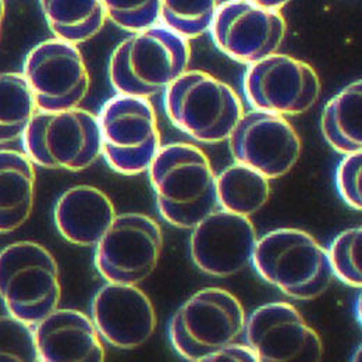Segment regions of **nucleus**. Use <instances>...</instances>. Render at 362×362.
Here are the masks:
<instances>
[{"instance_id":"39448f33","label":"nucleus","mask_w":362,"mask_h":362,"mask_svg":"<svg viewBox=\"0 0 362 362\" xmlns=\"http://www.w3.org/2000/svg\"><path fill=\"white\" fill-rule=\"evenodd\" d=\"M245 311L240 300L219 287L192 294L169 320L168 334L173 350L187 361L206 357L244 333Z\"/></svg>"},{"instance_id":"4468645a","label":"nucleus","mask_w":362,"mask_h":362,"mask_svg":"<svg viewBox=\"0 0 362 362\" xmlns=\"http://www.w3.org/2000/svg\"><path fill=\"white\" fill-rule=\"evenodd\" d=\"M243 334L258 362H317L323 357L317 330L294 305L284 301L258 307L245 319Z\"/></svg>"},{"instance_id":"b1692460","label":"nucleus","mask_w":362,"mask_h":362,"mask_svg":"<svg viewBox=\"0 0 362 362\" xmlns=\"http://www.w3.org/2000/svg\"><path fill=\"white\" fill-rule=\"evenodd\" d=\"M221 0H160L159 21L184 40H195L212 27Z\"/></svg>"},{"instance_id":"9d476101","label":"nucleus","mask_w":362,"mask_h":362,"mask_svg":"<svg viewBox=\"0 0 362 362\" xmlns=\"http://www.w3.org/2000/svg\"><path fill=\"white\" fill-rule=\"evenodd\" d=\"M243 88L252 109L293 117L317 105L322 86L311 64L276 52L248 66Z\"/></svg>"},{"instance_id":"2eb2a0df","label":"nucleus","mask_w":362,"mask_h":362,"mask_svg":"<svg viewBox=\"0 0 362 362\" xmlns=\"http://www.w3.org/2000/svg\"><path fill=\"white\" fill-rule=\"evenodd\" d=\"M257 240V230L248 216L218 208L191 228L189 255L205 274L227 279L251 265Z\"/></svg>"},{"instance_id":"c85d7f7f","label":"nucleus","mask_w":362,"mask_h":362,"mask_svg":"<svg viewBox=\"0 0 362 362\" xmlns=\"http://www.w3.org/2000/svg\"><path fill=\"white\" fill-rule=\"evenodd\" d=\"M204 362H258V358L247 343L233 341L206 357Z\"/></svg>"},{"instance_id":"a878e982","label":"nucleus","mask_w":362,"mask_h":362,"mask_svg":"<svg viewBox=\"0 0 362 362\" xmlns=\"http://www.w3.org/2000/svg\"><path fill=\"white\" fill-rule=\"evenodd\" d=\"M0 362H40L34 325L13 317H0Z\"/></svg>"},{"instance_id":"5701e85b","label":"nucleus","mask_w":362,"mask_h":362,"mask_svg":"<svg viewBox=\"0 0 362 362\" xmlns=\"http://www.w3.org/2000/svg\"><path fill=\"white\" fill-rule=\"evenodd\" d=\"M38 112L23 73L0 74V145L21 139Z\"/></svg>"},{"instance_id":"6ab92c4d","label":"nucleus","mask_w":362,"mask_h":362,"mask_svg":"<svg viewBox=\"0 0 362 362\" xmlns=\"http://www.w3.org/2000/svg\"><path fill=\"white\" fill-rule=\"evenodd\" d=\"M34 162L14 149H0V234H10L31 216L35 202Z\"/></svg>"},{"instance_id":"7ed1b4c3","label":"nucleus","mask_w":362,"mask_h":362,"mask_svg":"<svg viewBox=\"0 0 362 362\" xmlns=\"http://www.w3.org/2000/svg\"><path fill=\"white\" fill-rule=\"evenodd\" d=\"M251 265L262 280L298 301L320 297L333 280L327 251L313 234L294 227L258 238Z\"/></svg>"},{"instance_id":"1a4fd4ad","label":"nucleus","mask_w":362,"mask_h":362,"mask_svg":"<svg viewBox=\"0 0 362 362\" xmlns=\"http://www.w3.org/2000/svg\"><path fill=\"white\" fill-rule=\"evenodd\" d=\"M95 247V268L106 281L141 284L159 264L163 233L153 218L129 212L116 215Z\"/></svg>"},{"instance_id":"f3484780","label":"nucleus","mask_w":362,"mask_h":362,"mask_svg":"<svg viewBox=\"0 0 362 362\" xmlns=\"http://www.w3.org/2000/svg\"><path fill=\"white\" fill-rule=\"evenodd\" d=\"M35 327L40 362H102L106 351L92 317L71 308H56Z\"/></svg>"},{"instance_id":"9b49d317","label":"nucleus","mask_w":362,"mask_h":362,"mask_svg":"<svg viewBox=\"0 0 362 362\" xmlns=\"http://www.w3.org/2000/svg\"><path fill=\"white\" fill-rule=\"evenodd\" d=\"M23 76L38 110L78 107L90 92V78L78 46L59 38L34 46L25 57Z\"/></svg>"},{"instance_id":"a211bd4d","label":"nucleus","mask_w":362,"mask_h":362,"mask_svg":"<svg viewBox=\"0 0 362 362\" xmlns=\"http://www.w3.org/2000/svg\"><path fill=\"white\" fill-rule=\"evenodd\" d=\"M116 218V208L102 189L80 184L56 201L53 219L60 235L80 247L96 245Z\"/></svg>"},{"instance_id":"bb28decb","label":"nucleus","mask_w":362,"mask_h":362,"mask_svg":"<svg viewBox=\"0 0 362 362\" xmlns=\"http://www.w3.org/2000/svg\"><path fill=\"white\" fill-rule=\"evenodd\" d=\"M106 18L124 31L136 33L159 23L160 0H100Z\"/></svg>"},{"instance_id":"cd10ccee","label":"nucleus","mask_w":362,"mask_h":362,"mask_svg":"<svg viewBox=\"0 0 362 362\" xmlns=\"http://www.w3.org/2000/svg\"><path fill=\"white\" fill-rule=\"evenodd\" d=\"M336 187L346 205L360 212L362 208V151L343 155L336 170Z\"/></svg>"},{"instance_id":"aec40b11","label":"nucleus","mask_w":362,"mask_h":362,"mask_svg":"<svg viewBox=\"0 0 362 362\" xmlns=\"http://www.w3.org/2000/svg\"><path fill=\"white\" fill-rule=\"evenodd\" d=\"M362 81L357 80L334 95L323 107L320 130L339 153L362 151Z\"/></svg>"},{"instance_id":"412c9836","label":"nucleus","mask_w":362,"mask_h":362,"mask_svg":"<svg viewBox=\"0 0 362 362\" xmlns=\"http://www.w3.org/2000/svg\"><path fill=\"white\" fill-rule=\"evenodd\" d=\"M40 3L54 38L74 45L96 37L107 20L100 0H40Z\"/></svg>"},{"instance_id":"dca6fc26","label":"nucleus","mask_w":362,"mask_h":362,"mask_svg":"<svg viewBox=\"0 0 362 362\" xmlns=\"http://www.w3.org/2000/svg\"><path fill=\"white\" fill-rule=\"evenodd\" d=\"M90 317L102 340L117 350H136L155 334L158 317L138 284L106 281L92 298Z\"/></svg>"},{"instance_id":"f03ea898","label":"nucleus","mask_w":362,"mask_h":362,"mask_svg":"<svg viewBox=\"0 0 362 362\" xmlns=\"http://www.w3.org/2000/svg\"><path fill=\"white\" fill-rule=\"evenodd\" d=\"M189 41L165 25L132 33L113 50L109 80L117 93L151 98L188 70Z\"/></svg>"},{"instance_id":"f257e3e1","label":"nucleus","mask_w":362,"mask_h":362,"mask_svg":"<svg viewBox=\"0 0 362 362\" xmlns=\"http://www.w3.org/2000/svg\"><path fill=\"white\" fill-rule=\"evenodd\" d=\"M160 216L169 225L191 230L216 211V173L209 158L197 145H162L148 170Z\"/></svg>"},{"instance_id":"20e7f679","label":"nucleus","mask_w":362,"mask_h":362,"mask_svg":"<svg viewBox=\"0 0 362 362\" xmlns=\"http://www.w3.org/2000/svg\"><path fill=\"white\" fill-rule=\"evenodd\" d=\"M163 103L170 123L202 144L226 142L244 115L238 93L202 70L182 73L165 90Z\"/></svg>"},{"instance_id":"ddd939ff","label":"nucleus","mask_w":362,"mask_h":362,"mask_svg":"<svg viewBox=\"0 0 362 362\" xmlns=\"http://www.w3.org/2000/svg\"><path fill=\"white\" fill-rule=\"evenodd\" d=\"M209 31L222 53L250 66L279 52L286 38L287 23L280 10L228 0L219 6Z\"/></svg>"},{"instance_id":"423d86ee","label":"nucleus","mask_w":362,"mask_h":362,"mask_svg":"<svg viewBox=\"0 0 362 362\" xmlns=\"http://www.w3.org/2000/svg\"><path fill=\"white\" fill-rule=\"evenodd\" d=\"M60 298L59 267L44 245L17 241L0 251V300L10 315L37 325Z\"/></svg>"},{"instance_id":"7c9ffc66","label":"nucleus","mask_w":362,"mask_h":362,"mask_svg":"<svg viewBox=\"0 0 362 362\" xmlns=\"http://www.w3.org/2000/svg\"><path fill=\"white\" fill-rule=\"evenodd\" d=\"M3 17H4V0H0V27H1Z\"/></svg>"},{"instance_id":"6e6552de","label":"nucleus","mask_w":362,"mask_h":362,"mask_svg":"<svg viewBox=\"0 0 362 362\" xmlns=\"http://www.w3.org/2000/svg\"><path fill=\"white\" fill-rule=\"evenodd\" d=\"M23 152L46 169L83 172L102 155L98 117L78 107L38 110L24 136Z\"/></svg>"},{"instance_id":"4be33fe9","label":"nucleus","mask_w":362,"mask_h":362,"mask_svg":"<svg viewBox=\"0 0 362 362\" xmlns=\"http://www.w3.org/2000/svg\"><path fill=\"white\" fill-rule=\"evenodd\" d=\"M267 176L243 163L234 162L216 175L218 206L227 212L251 218L271 198Z\"/></svg>"},{"instance_id":"c756f323","label":"nucleus","mask_w":362,"mask_h":362,"mask_svg":"<svg viewBox=\"0 0 362 362\" xmlns=\"http://www.w3.org/2000/svg\"><path fill=\"white\" fill-rule=\"evenodd\" d=\"M261 7H267V8H273V10H281L287 3H290L291 0H244Z\"/></svg>"},{"instance_id":"f8f14e48","label":"nucleus","mask_w":362,"mask_h":362,"mask_svg":"<svg viewBox=\"0 0 362 362\" xmlns=\"http://www.w3.org/2000/svg\"><path fill=\"white\" fill-rule=\"evenodd\" d=\"M227 142L234 162L269 180L286 176L303 151L301 138L287 117L258 109L244 112Z\"/></svg>"},{"instance_id":"393cba45","label":"nucleus","mask_w":362,"mask_h":362,"mask_svg":"<svg viewBox=\"0 0 362 362\" xmlns=\"http://www.w3.org/2000/svg\"><path fill=\"white\" fill-rule=\"evenodd\" d=\"M326 251L333 277H337L340 281L350 287L361 288V227H351L341 231L334 237Z\"/></svg>"},{"instance_id":"0eeeda50","label":"nucleus","mask_w":362,"mask_h":362,"mask_svg":"<svg viewBox=\"0 0 362 362\" xmlns=\"http://www.w3.org/2000/svg\"><path fill=\"white\" fill-rule=\"evenodd\" d=\"M98 117L100 149L107 165L123 176L148 170L162 146L158 116L148 98L117 93Z\"/></svg>"}]
</instances>
